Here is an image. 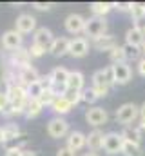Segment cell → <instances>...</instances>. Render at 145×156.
<instances>
[{
	"instance_id": "obj_34",
	"label": "cell",
	"mask_w": 145,
	"mask_h": 156,
	"mask_svg": "<svg viewBox=\"0 0 145 156\" xmlns=\"http://www.w3.org/2000/svg\"><path fill=\"white\" fill-rule=\"evenodd\" d=\"M96 100H98V96H96V93L93 91V87H89V89H83V91H82V102H83V104H87V105H89V104H94Z\"/></svg>"
},
{
	"instance_id": "obj_25",
	"label": "cell",
	"mask_w": 145,
	"mask_h": 156,
	"mask_svg": "<svg viewBox=\"0 0 145 156\" xmlns=\"http://www.w3.org/2000/svg\"><path fill=\"white\" fill-rule=\"evenodd\" d=\"M42 109H44V105H42L40 100H31V98H29L27 107H26V116L27 118H35V116H38V115L42 113Z\"/></svg>"
},
{
	"instance_id": "obj_21",
	"label": "cell",
	"mask_w": 145,
	"mask_h": 156,
	"mask_svg": "<svg viewBox=\"0 0 145 156\" xmlns=\"http://www.w3.org/2000/svg\"><path fill=\"white\" fill-rule=\"evenodd\" d=\"M83 83H85V76L80 71H71L69 73V80H67V89H74V91H83Z\"/></svg>"
},
{
	"instance_id": "obj_31",
	"label": "cell",
	"mask_w": 145,
	"mask_h": 156,
	"mask_svg": "<svg viewBox=\"0 0 145 156\" xmlns=\"http://www.w3.org/2000/svg\"><path fill=\"white\" fill-rule=\"evenodd\" d=\"M0 113H2V115H5V116L15 115L13 105H11V102H9V96H7V94H4V93H0Z\"/></svg>"
},
{
	"instance_id": "obj_7",
	"label": "cell",
	"mask_w": 145,
	"mask_h": 156,
	"mask_svg": "<svg viewBox=\"0 0 145 156\" xmlns=\"http://www.w3.org/2000/svg\"><path fill=\"white\" fill-rule=\"evenodd\" d=\"M112 73H114V83L116 85H127L133 80V69L127 62L112 64Z\"/></svg>"
},
{
	"instance_id": "obj_27",
	"label": "cell",
	"mask_w": 145,
	"mask_h": 156,
	"mask_svg": "<svg viewBox=\"0 0 145 156\" xmlns=\"http://www.w3.org/2000/svg\"><path fill=\"white\" fill-rule=\"evenodd\" d=\"M109 58L112 64H122V62H127V56H125V49L123 45H116L111 53H109Z\"/></svg>"
},
{
	"instance_id": "obj_40",
	"label": "cell",
	"mask_w": 145,
	"mask_h": 156,
	"mask_svg": "<svg viewBox=\"0 0 145 156\" xmlns=\"http://www.w3.org/2000/svg\"><path fill=\"white\" fill-rule=\"evenodd\" d=\"M56 156H76V153L71 151L69 147H60V149L56 151Z\"/></svg>"
},
{
	"instance_id": "obj_5",
	"label": "cell",
	"mask_w": 145,
	"mask_h": 156,
	"mask_svg": "<svg viewBox=\"0 0 145 156\" xmlns=\"http://www.w3.org/2000/svg\"><path fill=\"white\" fill-rule=\"evenodd\" d=\"M85 120H87L89 125H93V127L98 129V127L105 125V123L109 122V115H107V111H105L104 107L94 105V107H91V109L85 111Z\"/></svg>"
},
{
	"instance_id": "obj_35",
	"label": "cell",
	"mask_w": 145,
	"mask_h": 156,
	"mask_svg": "<svg viewBox=\"0 0 145 156\" xmlns=\"http://www.w3.org/2000/svg\"><path fill=\"white\" fill-rule=\"evenodd\" d=\"M55 98H56V96H55V93H53V91H44V93H42V96H40L38 100L42 102V105H44V107H45V105H49V107H51V105H53V102H55Z\"/></svg>"
},
{
	"instance_id": "obj_17",
	"label": "cell",
	"mask_w": 145,
	"mask_h": 156,
	"mask_svg": "<svg viewBox=\"0 0 145 156\" xmlns=\"http://www.w3.org/2000/svg\"><path fill=\"white\" fill-rule=\"evenodd\" d=\"M18 80H20V85L27 87V85H31V83H36V82L40 80V75H38V71H36L35 67L27 66V67L20 69V73H18Z\"/></svg>"
},
{
	"instance_id": "obj_19",
	"label": "cell",
	"mask_w": 145,
	"mask_h": 156,
	"mask_svg": "<svg viewBox=\"0 0 145 156\" xmlns=\"http://www.w3.org/2000/svg\"><path fill=\"white\" fill-rule=\"evenodd\" d=\"M93 45L98 49V51H112L116 45H118V42L116 38L112 37V35H104V37H98V38L93 40Z\"/></svg>"
},
{
	"instance_id": "obj_4",
	"label": "cell",
	"mask_w": 145,
	"mask_h": 156,
	"mask_svg": "<svg viewBox=\"0 0 145 156\" xmlns=\"http://www.w3.org/2000/svg\"><path fill=\"white\" fill-rule=\"evenodd\" d=\"M47 133L51 138H64V136H69L71 131H69L67 120H64L62 116H55L47 123Z\"/></svg>"
},
{
	"instance_id": "obj_11",
	"label": "cell",
	"mask_w": 145,
	"mask_h": 156,
	"mask_svg": "<svg viewBox=\"0 0 145 156\" xmlns=\"http://www.w3.org/2000/svg\"><path fill=\"white\" fill-rule=\"evenodd\" d=\"M87 53H89V42H87V38L76 37V38L71 40V44H69V55H71V56L82 58V56H85Z\"/></svg>"
},
{
	"instance_id": "obj_16",
	"label": "cell",
	"mask_w": 145,
	"mask_h": 156,
	"mask_svg": "<svg viewBox=\"0 0 145 156\" xmlns=\"http://www.w3.org/2000/svg\"><path fill=\"white\" fill-rule=\"evenodd\" d=\"M120 134L127 144H136V145L142 144V129L138 125H127V127H123V131Z\"/></svg>"
},
{
	"instance_id": "obj_18",
	"label": "cell",
	"mask_w": 145,
	"mask_h": 156,
	"mask_svg": "<svg viewBox=\"0 0 145 156\" xmlns=\"http://www.w3.org/2000/svg\"><path fill=\"white\" fill-rule=\"evenodd\" d=\"M104 140H105V134H104L100 129H94V131L89 133V136H87V147H89L93 153H96V151L104 149Z\"/></svg>"
},
{
	"instance_id": "obj_38",
	"label": "cell",
	"mask_w": 145,
	"mask_h": 156,
	"mask_svg": "<svg viewBox=\"0 0 145 156\" xmlns=\"http://www.w3.org/2000/svg\"><path fill=\"white\" fill-rule=\"evenodd\" d=\"M138 122H140L138 127H140L142 131H145V102L140 105V120H138Z\"/></svg>"
},
{
	"instance_id": "obj_46",
	"label": "cell",
	"mask_w": 145,
	"mask_h": 156,
	"mask_svg": "<svg viewBox=\"0 0 145 156\" xmlns=\"http://www.w3.org/2000/svg\"><path fill=\"white\" fill-rule=\"evenodd\" d=\"M142 53H143V55H145V44H143V45H142Z\"/></svg>"
},
{
	"instance_id": "obj_42",
	"label": "cell",
	"mask_w": 145,
	"mask_h": 156,
	"mask_svg": "<svg viewBox=\"0 0 145 156\" xmlns=\"http://www.w3.org/2000/svg\"><path fill=\"white\" fill-rule=\"evenodd\" d=\"M138 73H140L142 76H145V56L138 62Z\"/></svg>"
},
{
	"instance_id": "obj_13",
	"label": "cell",
	"mask_w": 145,
	"mask_h": 156,
	"mask_svg": "<svg viewBox=\"0 0 145 156\" xmlns=\"http://www.w3.org/2000/svg\"><path fill=\"white\" fill-rule=\"evenodd\" d=\"M36 27V20L33 15H27V13H24V15H20L18 18H16V31L20 33V35H27V33H31V31H35Z\"/></svg>"
},
{
	"instance_id": "obj_41",
	"label": "cell",
	"mask_w": 145,
	"mask_h": 156,
	"mask_svg": "<svg viewBox=\"0 0 145 156\" xmlns=\"http://www.w3.org/2000/svg\"><path fill=\"white\" fill-rule=\"evenodd\" d=\"M5 156H22V149L16 145V147H9L5 151Z\"/></svg>"
},
{
	"instance_id": "obj_39",
	"label": "cell",
	"mask_w": 145,
	"mask_h": 156,
	"mask_svg": "<svg viewBox=\"0 0 145 156\" xmlns=\"http://www.w3.org/2000/svg\"><path fill=\"white\" fill-rule=\"evenodd\" d=\"M114 7H116V9H120V11H129V13H131L133 2H120V4H114Z\"/></svg>"
},
{
	"instance_id": "obj_45",
	"label": "cell",
	"mask_w": 145,
	"mask_h": 156,
	"mask_svg": "<svg viewBox=\"0 0 145 156\" xmlns=\"http://www.w3.org/2000/svg\"><path fill=\"white\" fill-rule=\"evenodd\" d=\"M83 156H98V154H96V153H93V151H91V153L87 151V153H85V154H83Z\"/></svg>"
},
{
	"instance_id": "obj_33",
	"label": "cell",
	"mask_w": 145,
	"mask_h": 156,
	"mask_svg": "<svg viewBox=\"0 0 145 156\" xmlns=\"http://www.w3.org/2000/svg\"><path fill=\"white\" fill-rule=\"evenodd\" d=\"M64 96H65V98L69 100V104H71V105H76V104H80V102H82V91H74V89H67Z\"/></svg>"
},
{
	"instance_id": "obj_29",
	"label": "cell",
	"mask_w": 145,
	"mask_h": 156,
	"mask_svg": "<svg viewBox=\"0 0 145 156\" xmlns=\"http://www.w3.org/2000/svg\"><path fill=\"white\" fill-rule=\"evenodd\" d=\"M123 49H125V56H127V60H142V47H136V45H129V44H125L123 45Z\"/></svg>"
},
{
	"instance_id": "obj_43",
	"label": "cell",
	"mask_w": 145,
	"mask_h": 156,
	"mask_svg": "<svg viewBox=\"0 0 145 156\" xmlns=\"http://www.w3.org/2000/svg\"><path fill=\"white\" fill-rule=\"evenodd\" d=\"M22 156H36V153L31 151V149H24V151H22Z\"/></svg>"
},
{
	"instance_id": "obj_8",
	"label": "cell",
	"mask_w": 145,
	"mask_h": 156,
	"mask_svg": "<svg viewBox=\"0 0 145 156\" xmlns=\"http://www.w3.org/2000/svg\"><path fill=\"white\" fill-rule=\"evenodd\" d=\"M85 22H87V20H85L82 15H78V13H71V15H67L64 26H65V31H67V33H71V35H78V33H82V31L85 29Z\"/></svg>"
},
{
	"instance_id": "obj_24",
	"label": "cell",
	"mask_w": 145,
	"mask_h": 156,
	"mask_svg": "<svg viewBox=\"0 0 145 156\" xmlns=\"http://www.w3.org/2000/svg\"><path fill=\"white\" fill-rule=\"evenodd\" d=\"M89 7H91V11H93V16H102V18H105V15L114 7V4H111V2H93Z\"/></svg>"
},
{
	"instance_id": "obj_47",
	"label": "cell",
	"mask_w": 145,
	"mask_h": 156,
	"mask_svg": "<svg viewBox=\"0 0 145 156\" xmlns=\"http://www.w3.org/2000/svg\"><path fill=\"white\" fill-rule=\"evenodd\" d=\"M143 33H145V27H143Z\"/></svg>"
},
{
	"instance_id": "obj_28",
	"label": "cell",
	"mask_w": 145,
	"mask_h": 156,
	"mask_svg": "<svg viewBox=\"0 0 145 156\" xmlns=\"http://www.w3.org/2000/svg\"><path fill=\"white\" fill-rule=\"evenodd\" d=\"M2 129H4V138H5V142L16 140V138L20 136V129H18L16 123H7V125H4Z\"/></svg>"
},
{
	"instance_id": "obj_26",
	"label": "cell",
	"mask_w": 145,
	"mask_h": 156,
	"mask_svg": "<svg viewBox=\"0 0 145 156\" xmlns=\"http://www.w3.org/2000/svg\"><path fill=\"white\" fill-rule=\"evenodd\" d=\"M131 16H133V20L136 22V26H138V22H142L145 18V4H140V2H133V7H131Z\"/></svg>"
},
{
	"instance_id": "obj_23",
	"label": "cell",
	"mask_w": 145,
	"mask_h": 156,
	"mask_svg": "<svg viewBox=\"0 0 145 156\" xmlns=\"http://www.w3.org/2000/svg\"><path fill=\"white\" fill-rule=\"evenodd\" d=\"M69 73H71V71H67L65 67H55L49 76H51V80H53L55 85H67Z\"/></svg>"
},
{
	"instance_id": "obj_6",
	"label": "cell",
	"mask_w": 145,
	"mask_h": 156,
	"mask_svg": "<svg viewBox=\"0 0 145 156\" xmlns=\"http://www.w3.org/2000/svg\"><path fill=\"white\" fill-rule=\"evenodd\" d=\"M123 144L125 140L122 138L120 133H107L105 134V140H104V151L107 154H122V149H123Z\"/></svg>"
},
{
	"instance_id": "obj_15",
	"label": "cell",
	"mask_w": 145,
	"mask_h": 156,
	"mask_svg": "<svg viewBox=\"0 0 145 156\" xmlns=\"http://www.w3.org/2000/svg\"><path fill=\"white\" fill-rule=\"evenodd\" d=\"M29 60H31V53H29V49L20 47V49H16V51H11V64H13V66L24 69V67L29 66Z\"/></svg>"
},
{
	"instance_id": "obj_36",
	"label": "cell",
	"mask_w": 145,
	"mask_h": 156,
	"mask_svg": "<svg viewBox=\"0 0 145 156\" xmlns=\"http://www.w3.org/2000/svg\"><path fill=\"white\" fill-rule=\"evenodd\" d=\"M29 53H31V58H40L42 55H45V49L40 47V45H36V44H31Z\"/></svg>"
},
{
	"instance_id": "obj_37",
	"label": "cell",
	"mask_w": 145,
	"mask_h": 156,
	"mask_svg": "<svg viewBox=\"0 0 145 156\" xmlns=\"http://www.w3.org/2000/svg\"><path fill=\"white\" fill-rule=\"evenodd\" d=\"M51 2H33V7L38 9V11H47V9H51Z\"/></svg>"
},
{
	"instance_id": "obj_14",
	"label": "cell",
	"mask_w": 145,
	"mask_h": 156,
	"mask_svg": "<svg viewBox=\"0 0 145 156\" xmlns=\"http://www.w3.org/2000/svg\"><path fill=\"white\" fill-rule=\"evenodd\" d=\"M65 140H67V145H65V147H69L74 153L80 151V149H83V147L87 145V136H85L83 133H80V131H71Z\"/></svg>"
},
{
	"instance_id": "obj_3",
	"label": "cell",
	"mask_w": 145,
	"mask_h": 156,
	"mask_svg": "<svg viewBox=\"0 0 145 156\" xmlns=\"http://www.w3.org/2000/svg\"><path fill=\"white\" fill-rule=\"evenodd\" d=\"M83 33L91 38H98V37H104L107 35V20L102 18V16H91L87 22H85V29Z\"/></svg>"
},
{
	"instance_id": "obj_9",
	"label": "cell",
	"mask_w": 145,
	"mask_h": 156,
	"mask_svg": "<svg viewBox=\"0 0 145 156\" xmlns=\"http://www.w3.org/2000/svg\"><path fill=\"white\" fill-rule=\"evenodd\" d=\"M53 42H55V37H53L51 29H47V27H38V29L35 31L33 44L40 45V47H44L45 51H49L51 45H53Z\"/></svg>"
},
{
	"instance_id": "obj_44",
	"label": "cell",
	"mask_w": 145,
	"mask_h": 156,
	"mask_svg": "<svg viewBox=\"0 0 145 156\" xmlns=\"http://www.w3.org/2000/svg\"><path fill=\"white\" fill-rule=\"evenodd\" d=\"M5 142V138H4V129L0 127V144H4Z\"/></svg>"
},
{
	"instance_id": "obj_2",
	"label": "cell",
	"mask_w": 145,
	"mask_h": 156,
	"mask_svg": "<svg viewBox=\"0 0 145 156\" xmlns=\"http://www.w3.org/2000/svg\"><path fill=\"white\" fill-rule=\"evenodd\" d=\"M114 118H116V122H118V123H122L123 127L133 125L136 120H140V107H138L136 104H133V102L122 104V105L116 109Z\"/></svg>"
},
{
	"instance_id": "obj_30",
	"label": "cell",
	"mask_w": 145,
	"mask_h": 156,
	"mask_svg": "<svg viewBox=\"0 0 145 156\" xmlns=\"http://www.w3.org/2000/svg\"><path fill=\"white\" fill-rule=\"evenodd\" d=\"M122 154L123 156H143L142 151V145H136V144H123V149H122Z\"/></svg>"
},
{
	"instance_id": "obj_22",
	"label": "cell",
	"mask_w": 145,
	"mask_h": 156,
	"mask_svg": "<svg viewBox=\"0 0 145 156\" xmlns=\"http://www.w3.org/2000/svg\"><path fill=\"white\" fill-rule=\"evenodd\" d=\"M51 109L56 113V115H67L69 111L72 109V105L69 104V100L65 98V96H56L55 98V102H53V105H51Z\"/></svg>"
},
{
	"instance_id": "obj_10",
	"label": "cell",
	"mask_w": 145,
	"mask_h": 156,
	"mask_svg": "<svg viewBox=\"0 0 145 156\" xmlns=\"http://www.w3.org/2000/svg\"><path fill=\"white\" fill-rule=\"evenodd\" d=\"M2 45L9 51H16L22 47V35L16 31V29H11V31H5L2 35Z\"/></svg>"
},
{
	"instance_id": "obj_20",
	"label": "cell",
	"mask_w": 145,
	"mask_h": 156,
	"mask_svg": "<svg viewBox=\"0 0 145 156\" xmlns=\"http://www.w3.org/2000/svg\"><path fill=\"white\" fill-rule=\"evenodd\" d=\"M69 44H71V40L64 38V37H60V38H55L53 42V45H51V53L55 55V56H64V55H67L69 53Z\"/></svg>"
},
{
	"instance_id": "obj_12",
	"label": "cell",
	"mask_w": 145,
	"mask_h": 156,
	"mask_svg": "<svg viewBox=\"0 0 145 156\" xmlns=\"http://www.w3.org/2000/svg\"><path fill=\"white\" fill-rule=\"evenodd\" d=\"M125 44L129 45H136V47H142L145 44V33H143V27L140 26H133L131 29H127L125 33Z\"/></svg>"
},
{
	"instance_id": "obj_32",
	"label": "cell",
	"mask_w": 145,
	"mask_h": 156,
	"mask_svg": "<svg viewBox=\"0 0 145 156\" xmlns=\"http://www.w3.org/2000/svg\"><path fill=\"white\" fill-rule=\"evenodd\" d=\"M27 89V96L31 98V100H38L40 96H42V93H44V89H42V85L36 82V83H31V85H27L26 87Z\"/></svg>"
},
{
	"instance_id": "obj_1",
	"label": "cell",
	"mask_w": 145,
	"mask_h": 156,
	"mask_svg": "<svg viewBox=\"0 0 145 156\" xmlns=\"http://www.w3.org/2000/svg\"><path fill=\"white\" fill-rule=\"evenodd\" d=\"M112 85H114V73H112V66L94 71L91 87H93V91L96 93V96H98V98L107 96Z\"/></svg>"
}]
</instances>
